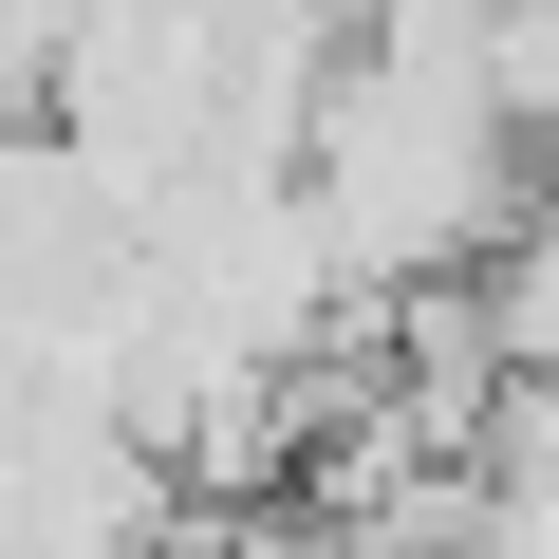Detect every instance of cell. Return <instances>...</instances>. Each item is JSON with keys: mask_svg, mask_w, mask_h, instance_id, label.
I'll list each match as a JSON object with an SVG mask.
<instances>
[{"mask_svg": "<svg viewBox=\"0 0 559 559\" xmlns=\"http://www.w3.org/2000/svg\"><path fill=\"white\" fill-rule=\"evenodd\" d=\"M448 559H559V392H503V429H485V466H466Z\"/></svg>", "mask_w": 559, "mask_h": 559, "instance_id": "obj_2", "label": "cell"}, {"mask_svg": "<svg viewBox=\"0 0 559 559\" xmlns=\"http://www.w3.org/2000/svg\"><path fill=\"white\" fill-rule=\"evenodd\" d=\"M466 318H485L503 392H559V187H522V224L466 261Z\"/></svg>", "mask_w": 559, "mask_h": 559, "instance_id": "obj_1", "label": "cell"}]
</instances>
